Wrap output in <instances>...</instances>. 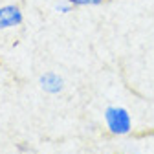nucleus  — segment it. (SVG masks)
I'll list each match as a JSON object with an SVG mask.
<instances>
[{
    "instance_id": "f257e3e1",
    "label": "nucleus",
    "mask_w": 154,
    "mask_h": 154,
    "mask_svg": "<svg viewBox=\"0 0 154 154\" xmlns=\"http://www.w3.org/2000/svg\"><path fill=\"white\" fill-rule=\"evenodd\" d=\"M105 121L108 125V130L116 136H125L132 128V119L127 108L123 106H108L105 110Z\"/></svg>"
},
{
    "instance_id": "f03ea898",
    "label": "nucleus",
    "mask_w": 154,
    "mask_h": 154,
    "mask_svg": "<svg viewBox=\"0 0 154 154\" xmlns=\"http://www.w3.org/2000/svg\"><path fill=\"white\" fill-rule=\"evenodd\" d=\"M24 15L17 6H4L0 8V29H8L13 26L22 24Z\"/></svg>"
},
{
    "instance_id": "7ed1b4c3",
    "label": "nucleus",
    "mask_w": 154,
    "mask_h": 154,
    "mask_svg": "<svg viewBox=\"0 0 154 154\" xmlns=\"http://www.w3.org/2000/svg\"><path fill=\"white\" fill-rule=\"evenodd\" d=\"M41 88L48 94H59L64 88V81L61 75H57L53 72H46L41 75Z\"/></svg>"
},
{
    "instance_id": "20e7f679",
    "label": "nucleus",
    "mask_w": 154,
    "mask_h": 154,
    "mask_svg": "<svg viewBox=\"0 0 154 154\" xmlns=\"http://www.w3.org/2000/svg\"><path fill=\"white\" fill-rule=\"evenodd\" d=\"M68 2L73 8H77V6H99L103 4V0H68Z\"/></svg>"
}]
</instances>
